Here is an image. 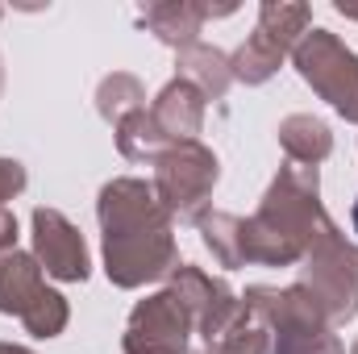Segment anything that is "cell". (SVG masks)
<instances>
[{"label":"cell","mask_w":358,"mask_h":354,"mask_svg":"<svg viewBox=\"0 0 358 354\" xmlns=\"http://www.w3.org/2000/svg\"><path fill=\"white\" fill-rule=\"evenodd\" d=\"M100 234H104V275L113 288H146L167 279L179 267L176 217L155 196V183L134 176L108 179L96 200Z\"/></svg>","instance_id":"cell-1"},{"label":"cell","mask_w":358,"mask_h":354,"mask_svg":"<svg viewBox=\"0 0 358 354\" xmlns=\"http://www.w3.org/2000/svg\"><path fill=\"white\" fill-rule=\"evenodd\" d=\"M329 221L321 204V176L317 167H279L271 179L267 196L259 200L255 217H242V238H246V263L255 267H296L321 225Z\"/></svg>","instance_id":"cell-2"},{"label":"cell","mask_w":358,"mask_h":354,"mask_svg":"<svg viewBox=\"0 0 358 354\" xmlns=\"http://www.w3.org/2000/svg\"><path fill=\"white\" fill-rule=\"evenodd\" d=\"M296 283H304L313 292V300L321 304L329 325H346L358 317V246L334 225V217L321 225L308 255L300 259Z\"/></svg>","instance_id":"cell-3"},{"label":"cell","mask_w":358,"mask_h":354,"mask_svg":"<svg viewBox=\"0 0 358 354\" xmlns=\"http://www.w3.org/2000/svg\"><path fill=\"white\" fill-rule=\"evenodd\" d=\"M221 179L217 155L196 138V142H171L155 159V196L176 221L200 225V217L213 204V187Z\"/></svg>","instance_id":"cell-4"},{"label":"cell","mask_w":358,"mask_h":354,"mask_svg":"<svg viewBox=\"0 0 358 354\" xmlns=\"http://www.w3.org/2000/svg\"><path fill=\"white\" fill-rule=\"evenodd\" d=\"M292 63L300 71V80L317 92L338 117L358 121V55L329 29H308L296 50Z\"/></svg>","instance_id":"cell-5"},{"label":"cell","mask_w":358,"mask_h":354,"mask_svg":"<svg viewBox=\"0 0 358 354\" xmlns=\"http://www.w3.org/2000/svg\"><path fill=\"white\" fill-rule=\"evenodd\" d=\"M196 334L187 304L179 300L171 288L150 292L129 309L121 351L125 354H187V338Z\"/></svg>","instance_id":"cell-6"},{"label":"cell","mask_w":358,"mask_h":354,"mask_svg":"<svg viewBox=\"0 0 358 354\" xmlns=\"http://www.w3.org/2000/svg\"><path fill=\"white\" fill-rule=\"evenodd\" d=\"M167 279H171V292L187 304L192 325H196V334L204 338V346H213L221 334H229V330L246 317L242 296H238L225 279H217V275H208V271H200V267L179 263Z\"/></svg>","instance_id":"cell-7"},{"label":"cell","mask_w":358,"mask_h":354,"mask_svg":"<svg viewBox=\"0 0 358 354\" xmlns=\"http://www.w3.org/2000/svg\"><path fill=\"white\" fill-rule=\"evenodd\" d=\"M34 259L46 275H55L63 283H84L92 275L84 234L59 208H46V204L34 208Z\"/></svg>","instance_id":"cell-8"},{"label":"cell","mask_w":358,"mask_h":354,"mask_svg":"<svg viewBox=\"0 0 358 354\" xmlns=\"http://www.w3.org/2000/svg\"><path fill=\"white\" fill-rule=\"evenodd\" d=\"M142 29H150L163 46H192L200 42V25L208 21V4L204 0H155L142 8Z\"/></svg>","instance_id":"cell-9"},{"label":"cell","mask_w":358,"mask_h":354,"mask_svg":"<svg viewBox=\"0 0 358 354\" xmlns=\"http://www.w3.org/2000/svg\"><path fill=\"white\" fill-rule=\"evenodd\" d=\"M150 113H155L159 129L167 134V142H196V134L204 129V96L179 76L155 96Z\"/></svg>","instance_id":"cell-10"},{"label":"cell","mask_w":358,"mask_h":354,"mask_svg":"<svg viewBox=\"0 0 358 354\" xmlns=\"http://www.w3.org/2000/svg\"><path fill=\"white\" fill-rule=\"evenodd\" d=\"M46 279L34 255L25 250H8L0 255V313L4 317H25V309L42 296Z\"/></svg>","instance_id":"cell-11"},{"label":"cell","mask_w":358,"mask_h":354,"mask_svg":"<svg viewBox=\"0 0 358 354\" xmlns=\"http://www.w3.org/2000/svg\"><path fill=\"white\" fill-rule=\"evenodd\" d=\"M176 67H179V80L200 88L204 100H221L229 92V84H234L229 55L217 50V46H204V42H192V46L176 50Z\"/></svg>","instance_id":"cell-12"},{"label":"cell","mask_w":358,"mask_h":354,"mask_svg":"<svg viewBox=\"0 0 358 354\" xmlns=\"http://www.w3.org/2000/svg\"><path fill=\"white\" fill-rule=\"evenodd\" d=\"M279 146L296 167H317L334 155V134L313 113H292L279 121Z\"/></svg>","instance_id":"cell-13"},{"label":"cell","mask_w":358,"mask_h":354,"mask_svg":"<svg viewBox=\"0 0 358 354\" xmlns=\"http://www.w3.org/2000/svg\"><path fill=\"white\" fill-rule=\"evenodd\" d=\"M292 50H283L271 34H263L259 25H255V34L229 55V71H234V80L238 84H250V88H259V84H267L271 76L283 67V59H287Z\"/></svg>","instance_id":"cell-14"},{"label":"cell","mask_w":358,"mask_h":354,"mask_svg":"<svg viewBox=\"0 0 358 354\" xmlns=\"http://www.w3.org/2000/svg\"><path fill=\"white\" fill-rule=\"evenodd\" d=\"M113 129H117V150H121L129 163H150V167H155V159L171 146L150 108H134V113L121 117Z\"/></svg>","instance_id":"cell-15"},{"label":"cell","mask_w":358,"mask_h":354,"mask_svg":"<svg viewBox=\"0 0 358 354\" xmlns=\"http://www.w3.org/2000/svg\"><path fill=\"white\" fill-rule=\"evenodd\" d=\"M196 229H200L204 246L213 250V259H217L221 267H229V271L246 267V238H242V217H234V213H204Z\"/></svg>","instance_id":"cell-16"},{"label":"cell","mask_w":358,"mask_h":354,"mask_svg":"<svg viewBox=\"0 0 358 354\" xmlns=\"http://www.w3.org/2000/svg\"><path fill=\"white\" fill-rule=\"evenodd\" d=\"M259 29L271 34L283 50H296V42L313 29V8L300 0H263L259 4Z\"/></svg>","instance_id":"cell-17"},{"label":"cell","mask_w":358,"mask_h":354,"mask_svg":"<svg viewBox=\"0 0 358 354\" xmlns=\"http://www.w3.org/2000/svg\"><path fill=\"white\" fill-rule=\"evenodd\" d=\"M134 108H146V88H142L138 76L113 71V76L100 80V88H96V113H100L108 125H117V121L129 117Z\"/></svg>","instance_id":"cell-18"},{"label":"cell","mask_w":358,"mask_h":354,"mask_svg":"<svg viewBox=\"0 0 358 354\" xmlns=\"http://www.w3.org/2000/svg\"><path fill=\"white\" fill-rule=\"evenodd\" d=\"M67 321H71V304H67V296L55 292V288H42V296H38V300L25 309V317H21V325H25L34 338H42V342L59 338V334L67 330Z\"/></svg>","instance_id":"cell-19"},{"label":"cell","mask_w":358,"mask_h":354,"mask_svg":"<svg viewBox=\"0 0 358 354\" xmlns=\"http://www.w3.org/2000/svg\"><path fill=\"white\" fill-rule=\"evenodd\" d=\"M271 354H346L334 330H287L271 334Z\"/></svg>","instance_id":"cell-20"},{"label":"cell","mask_w":358,"mask_h":354,"mask_svg":"<svg viewBox=\"0 0 358 354\" xmlns=\"http://www.w3.org/2000/svg\"><path fill=\"white\" fill-rule=\"evenodd\" d=\"M204 354H271V334L246 313L229 334H221L213 346H204Z\"/></svg>","instance_id":"cell-21"},{"label":"cell","mask_w":358,"mask_h":354,"mask_svg":"<svg viewBox=\"0 0 358 354\" xmlns=\"http://www.w3.org/2000/svg\"><path fill=\"white\" fill-rule=\"evenodd\" d=\"M25 167L17 163V159H0V208L13 200V196H21L25 192Z\"/></svg>","instance_id":"cell-22"},{"label":"cell","mask_w":358,"mask_h":354,"mask_svg":"<svg viewBox=\"0 0 358 354\" xmlns=\"http://www.w3.org/2000/svg\"><path fill=\"white\" fill-rule=\"evenodd\" d=\"M17 250V217L8 208H0V255Z\"/></svg>","instance_id":"cell-23"},{"label":"cell","mask_w":358,"mask_h":354,"mask_svg":"<svg viewBox=\"0 0 358 354\" xmlns=\"http://www.w3.org/2000/svg\"><path fill=\"white\" fill-rule=\"evenodd\" d=\"M334 8H338V13H342V17H346V21H358V4H346V0H338V4H334Z\"/></svg>","instance_id":"cell-24"},{"label":"cell","mask_w":358,"mask_h":354,"mask_svg":"<svg viewBox=\"0 0 358 354\" xmlns=\"http://www.w3.org/2000/svg\"><path fill=\"white\" fill-rule=\"evenodd\" d=\"M0 354H34V351L21 346V342H0Z\"/></svg>","instance_id":"cell-25"},{"label":"cell","mask_w":358,"mask_h":354,"mask_svg":"<svg viewBox=\"0 0 358 354\" xmlns=\"http://www.w3.org/2000/svg\"><path fill=\"white\" fill-rule=\"evenodd\" d=\"M350 225H355V234H358V196H355V208H350Z\"/></svg>","instance_id":"cell-26"},{"label":"cell","mask_w":358,"mask_h":354,"mask_svg":"<svg viewBox=\"0 0 358 354\" xmlns=\"http://www.w3.org/2000/svg\"><path fill=\"white\" fill-rule=\"evenodd\" d=\"M0 92H4V59H0Z\"/></svg>","instance_id":"cell-27"},{"label":"cell","mask_w":358,"mask_h":354,"mask_svg":"<svg viewBox=\"0 0 358 354\" xmlns=\"http://www.w3.org/2000/svg\"><path fill=\"white\" fill-rule=\"evenodd\" d=\"M350 354H358V342H355V346H350Z\"/></svg>","instance_id":"cell-28"},{"label":"cell","mask_w":358,"mask_h":354,"mask_svg":"<svg viewBox=\"0 0 358 354\" xmlns=\"http://www.w3.org/2000/svg\"><path fill=\"white\" fill-rule=\"evenodd\" d=\"M0 17H4V8H0Z\"/></svg>","instance_id":"cell-29"}]
</instances>
